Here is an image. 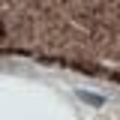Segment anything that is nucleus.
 <instances>
[{"label": "nucleus", "instance_id": "nucleus-1", "mask_svg": "<svg viewBox=\"0 0 120 120\" xmlns=\"http://www.w3.org/2000/svg\"><path fill=\"white\" fill-rule=\"evenodd\" d=\"M78 99H81V102H87V105H96V108L105 105L102 96H99V93H90V90H78Z\"/></svg>", "mask_w": 120, "mask_h": 120}]
</instances>
